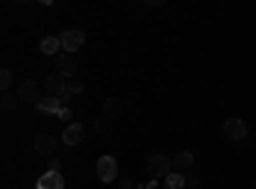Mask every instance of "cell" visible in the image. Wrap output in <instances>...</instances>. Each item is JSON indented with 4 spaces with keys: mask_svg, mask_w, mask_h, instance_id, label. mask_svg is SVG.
Masks as SVG:
<instances>
[{
    "mask_svg": "<svg viewBox=\"0 0 256 189\" xmlns=\"http://www.w3.org/2000/svg\"><path fill=\"white\" fill-rule=\"evenodd\" d=\"M172 169H174V159H169L164 154L152 156L148 164H146V172L152 174V179H166L169 174H172Z\"/></svg>",
    "mask_w": 256,
    "mask_h": 189,
    "instance_id": "cell-1",
    "label": "cell"
},
{
    "mask_svg": "<svg viewBox=\"0 0 256 189\" xmlns=\"http://www.w3.org/2000/svg\"><path fill=\"white\" fill-rule=\"evenodd\" d=\"M95 169H98V179L108 184V182H113L118 177V161L113 156H100Z\"/></svg>",
    "mask_w": 256,
    "mask_h": 189,
    "instance_id": "cell-2",
    "label": "cell"
},
{
    "mask_svg": "<svg viewBox=\"0 0 256 189\" xmlns=\"http://www.w3.org/2000/svg\"><path fill=\"white\" fill-rule=\"evenodd\" d=\"M59 38H62V49L67 51V54H72V51L82 49V44H84V33H82L80 28H67Z\"/></svg>",
    "mask_w": 256,
    "mask_h": 189,
    "instance_id": "cell-3",
    "label": "cell"
},
{
    "mask_svg": "<svg viewBox=\"0 0 256 189\" xmlns=\"http://www.w3.org/2000/svg\"><path fill=\"white\" fill-rule=\"evenodd\" d=\"M223 133L230 138V141H244L248 136V128H246V123L238 120V118H228L223 123Z\"/></svg>",
    "mask_w": 256,
    "mask_h": 189,
    "instance_id": "cell-4",
    "label": "cell"
},
{
    "mask_svg": "<svg viewBox=\"0 0 256 189\" xmlns=\"http://www.w3.org/2000/svg\"><path fill=\"white\" fill-rule=\"evenodd\" d=\"M34 149L38 156H52V154H56V138H52L46 133H38L34 138Z\"/></svg>",
    "mask_w": 256,
    "mask_h": 189,
    "instance_id": "cell-5",
    "label": "cell"
},
{
    "mask_svg": "<svg viewBox=\"0 0 256 189\" xmlns=\"http://www.w3.org/2000/svg\"><path fill=\"white\" fill-rule=\"evenodd\" d=\"M38 85L34 79H26V82H20V87H18V97L24 100V102H34V105H38L41 102V97H38Z\"/></svg>",
    "mask_w": 256,
    "mask_h": 189,
    "instance_id": "cell-6",
    "label": "cell"
},
{
    "mask_svg": "<svg viewBox=\"0 0 256 189\" xmlns=\"http://www.w3.org/2000/svg\"><path fill=\"white\" fill-rule=\"evenodd\" d=\"M64 108H67V105H64L62 97H44V100L36 105V110L44 113V115H59Z\"/></svg>",
    "mask_w": 256,
    "mask_h": 189,
    "instance_id": "cell-7",
    "label": "cell"
},
{
    "mask_svg": "<svg viewBox=\"0 0 256 189\" xmlns=\"http://www.w3.org/2000/svg\"><path fill=\"white\" fill-rule=\"evenodd\" d=\"M82 138H84V125L82 123H70L62 133V141L67 146H77V143H82Z\"/></svg>",
    "mask_w": 256,
    "mask_h": 189,
    "instance_id": "cell-8",
    "label": "cell"
},
{
    "mask_svg": "<svg viewBox=\"0 0 256 189\" xmlns=\"http://www.w3.org/2000/svg\"><path fill=\"white\" fill-rule=\"evenodd\" d=\"M56 72L62 74V77H74L77 74V61L70 56V54H56Z\"/></svg>",
    "mask_w": 256,
    "mask_h": 189,
    "instance_id": "cell-9",
    "label": "cell"
},
{
    "mask_svg": "<svg viewBox=\"0 0 256 189\" xmlns=\"http://www.w3.org/2000/svg\"><path fill=\"white\" fill-rule=\"evenodd\" d=\"M44 90L49 92V97H62V100H64V92H67V82H62V74H52V77L44 82Z\"/></svg>",
    "mask_w": 256,
    "mask_h": 189,
    "instance_id": "cell-10",
    "label": "cell"
},
{
    "mask_svg": "<svg viewBox=\"0 0 256 189\" xmlns=\"http://www.w3.org/2000/svg\"><path fill=\"white\" fill-rule=\"evenodd\" d=\"M36 189H64V177L59 172H46L36 182Z\"/></svg>",
    "mask_w": 256,
    "mask_h": 189,
    "instance_id": "cell-11",
    "label": "cell"
},
{
    "mask_svg": "<svg viewBox=\"0 0 256 189\" xmlns=\"http://www.w3.org/2000/svg\"><path fill=\"white\" fill-rule=\"evenodd\" d=\"M38 49H41V54H59V49H62V38L59 36H44L41 38V44H38Z\"/></svg>",
    "mask_w": 256,
    "mask_h": 189,
    "instance_id": "cell-12",
    "label": "cell"
},
{
    "mask_svg": "<svg viewBox=\"0 0 256 189\" xmlns=\"http://www.w3.org/2000/svg\"><path fill=\"white\" fill-rule=\"evenodd\" d=\"M184 187H187V182H184V174H180V172H172L164 179V189H184Z\"/></svg>",
    "mask_w": 256,
    "mask_h": 189,
    "instance_id": "cell-13",
    "label": "cell"
},
{
    "mask_svg": "<svg viewBox=\"0 0 256 189\" xmlns=\"http://www.w3.org/2000/svg\"><path fill=\"white\" fill-rule=\"evenodd\" d=\"M192 161H195V156H192L190 151H180V154L174 156V166H177V169H190Z\"/></svg>",
    "mask_w": 256,
    "mask_h": 189,
    "instance_id": "cell-14",
    "label": "cell"
},
{
    "mask_svg": "<svg viewBox=\"0 0 256 189\" xmlns=\"http://www.w3.org/2000/svg\"><path fill=\"white\" fill-rule=\"evenodd\" d=\"M105 115H108V118H118V115H120V102H118L116 97L105 100Z\"/></svg>",
    "mask_w": 256,
    "mask_h": 189,
    "instance_id": "cell-15",
    "label": "cell"
},
{
    "mask_svg": "<svg viewBox=\"0 0 256 189\" xmlns=\"http://www.w3.org/2000/svg\"><path fill=\"white\" fill-rule=\"evenodd\" d=\"M16 100H20V97H18V95H8V92L3 95V100H0V108H3V113H10V110L16 108V105H18Z\"/></svg>",
    "mask_w": 256,
    "mask_h": 189,
    "instance_id": "cell-16",
    "label": "cell"
},
{
    "mask_svg": "<svg viewBox=\"0 0 256 189\" xmlns=\"http://www.w3.org/2000/svg\"><path fill=\"white\" fill-rule=\"evenodd\" d=\"M0 87H3L6 92L13 87V72H10V69H3V72H0Z\"/></svg>",
    "mask_w": 256,
    "mask_h": 189,
    "instance_id": "cell-17",
    "label": "cell"
},
{
    "mask_svg": "<svg viewBox=\"0 0 256 189\" xmlns=\"http://www.w3.org/2000/svg\"><path fill=\"white\" fill-rule=\"evenodd\" d=\"M82 90H84L82 82H67V92H64V100H70L72 95H80Z\"/></svg>",
    "mask_w": 256,
    "mask_h": 189,
    "instance_id": "cell-18",
    "label": "cell"
},
{
    "mask_svg": "<svg viewBox=\"0 0 256 189\" xmlns=\"http://www.w3.org/2000/svg\"><path fill=\"white\" fill-rule=\"evenodd\" d=\"M184 182H187V187H190V189H195L200 179H198L195 174H192V172H187V174H184Z\"/></svg>",
    "mask_w": 256,
    "mask_h": 189,
    "instance_id": "cell-19",
    "label": "cell"
},
{
    "mask_svg": "<svg viewBox=\"0 0 256 189\" xmlns=\"http://www.w3.org/2000/svg\"><path fill=\"white\" fill-rule=\"evenodd\" d=\"M92 131H95V133H105V131H108V123H105V120H95Z\"/></svg>",
    "mask_w": 256,
    "mask_h": 189,
    "instance_id": "cell-20",
    "label": "cell"
},
{
    "mask_svg": "<svg viewBox=\"0 0 256 189\" xmlns=\"http://www.w3.org/2000/svg\"><path fill=\"white\" fill-rule=\"evenodd\" d=\"M118 189H138V187H136L131 179H120V182H118Z\"/></svg>",
    "mask_w": 256,
    "mask_h": 189,
    "instance_id": "cell-21",
    "label": "cell"
},
{
    "mask_svg": "<svg viewBox=\"0 0 256 189\" xmlns=\"http://www.w3.org/2000/svg\"><path fill=\"white\" fill-rule=\"evenodd\" d=\"M59 118H62V120H72V110H70V108H64V110L59 113Z\"/></svg>",
    "mask_w": 256,
    "mask_h": 189,
    "instance_id": "cell-22",
    "label": "cell"
},
{
    "mask_svg": "<svg viewBox=\"0 0 256 189\" xmlns=\"http://www.w3.org/2000/svg\"><path fill=\"white\" fill-rule=\"evenodd\" d=\"M59 166H62L59 159H52V161H49V172H59Z\"/></svg>",
    "mask_w": 256,
    "mask_h": 189,
    "instance_id": "cell-23",
    "label": "cell"
}]
</instances>
